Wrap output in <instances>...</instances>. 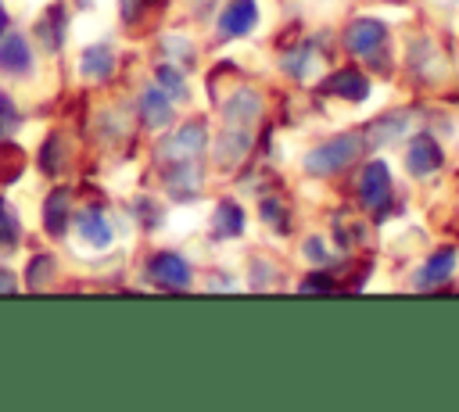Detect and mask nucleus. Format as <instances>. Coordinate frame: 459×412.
Here are the masks:
<instances>
[{
	"instance_id": "obj_16",
	"label": "nucleus",
	"mask_w": 459,
	"mask_h": 412,
	"mask_svg": "<svg viewBox=\"0 0 459 412\" xmlns=\"http://www.w3.org/2000/svg\"><path fill=\"white\" fill-rule=\"evenodd\" d=\"M197 183H201V172H197L194 161L176 165V172L169 176V190H172L176 197H190V193H197Z\"/></svg>"
},
{
	"instance_id": "obj_23",
	"label": "nucleus",
	"mask_w": 459,
	"mask_h": 412,
	"mask_svg": "<svg viewBox=\"0 0 459 412\" xmlns=\"http://www.w3.org/2000/svg\"><path fill=\"white\" fill-rule=\"evenodd\" d=\"M0 240L4 244H14L18 240V222H14V215H11L7 204H0Z\"/></svg>"
},
{
	"instance_id": "obj_5",
	"label": "nucleus",
	"mask_w": 459,
	"mask_h": 412,
	"mask_svg": "<svg viewBox=\"0 0 459 412\" xmlns=\"http://www.w3.org/2000/svg\"><path fill=\"white\" fill-rule=\"evenodd\" d=\"M151 279H154L158 287H165V290H183V287L190 283V265H186L179 254H172V251L154 254V258H151Z\"/></svg>"
},
{
	"instance_id": "obj_15",
	"label": "nucleus",
	"mask_w": 459,
	"mask_h": 412,
	"mask_svg": "<svg viewBox=\"0 0 459 412\" xmlns=\"http://www.w3.org/2000/svg\"><path fill=\"white\" fill-rule=\"evenodd\" d=\"M452 265H455V251H452V247H441V251L423 265V272H420V287H430V283L448 279V276H452Z\"/></svg>"
},
{
	"instance_id": "obj_6",
	"label": "nucleus",
	"mask_w": 459,
	"mask_h": 412,
	"mask_svg": "<svg viewBox=\"0 0 459 412\" xmlns=\"http://www.w3.org/2000/svg\"><path fill=\"white\" fill-rule=\"evenodd\" d=\"M255 18H258L255 0H230L219 18V29H222V36H244V32H251Z\"/></svg>"
},
{
	"instance_id": "obj_21",
	"label": "nucleus",
	"mask_w": 459,
	"mask_h": 412,
	"mask_svg": "<svg viewBox=\"0 0 459 412\" xmlns=\"http://www.w3.org/2000/svg\"><path fill=\"white\" fill-rule=\"evenodd\" d=\"M39 36H47V39H43L47 50H54V47L61 43V21H57V11H50L47 21H39Z\"/></svg>"
},
{
	"instance_id": "obj_1",
	"label": "nucleus",
	"mask_w": 459,
	"mask_h": 412,
	"mask_svg": "<svg viewBox=\"0 0 459 412\" xmlns=\"http://www.w3.org/2000/svg\"><path fill=\"white\" fill-rule=\"evenodd\" d=\"M362 140L355 133H344V136H333L326 143H319L308 158H305V168L316 172V176H330V172H341L355 154H359Z\"/></svg>"
},
{
	"instance_id": "obj_8",
	"label": "nucleus",
	"mask_w": 459,
	"mask_h": 412,
	"mask_svg": "<svg viewBox=\"0 0 459 412\" xmlns=\"http://www.w3.org/2000/svg\"><path fill=\"white\" fill-rule=\"evenodd\" d=\"M0 68L14 72V75L32 68V54H29V43L22 36H4L0 39Z\"/></svg>"
},
{
	"instance_id": "obj_25",
	"label": "nucleus",
	"mask_w": 459,
	"mask_h": 412,
	"mask_svg": "<svg viewBox=\"0 0 459 412\" xmlns=\"http://www.w3.org/2000/svg\"><path fill=\"white\" fill-rule=\"evenodd\" d=\"M301 290H333V279H330V276H323V272H316V276L301 279Z\"/></svg>"
},
{
	"instance_id": "obj_2",
	"label": "nucleus",
	"mask_w": 459,
	"mask_h": 412,
	"mask_svg": "<svg viewBox=\"0 0 459 412\" xmlns=\"http://www.w3.org/2000/svg\"><path fill=\"white\" fill-rule=\"evenodd\" d=\"M204 122H186L179 125L165 143H161V158L172 161V165H183V161H197L201 150H204Z\"/></svg>"
},
{
	"instance_id": "obj_18",
	"label": "nucleus",
	"mask_w": 459,
	"mask_h": 412,
	"mask_svg": "<svg viewBox=\"0 0 459 412\" xmlns=\"http://www.w3.org/2000/svg\"><path fill=\"white\" fill-rule=\"evenodd\" d=\"M22 165H25V154H22L18 147H4V150H0V183L18 179Z\"/></svg>"
},
{
	"instance_id": "obj_17",
	"label": "nucleus",
	"mask_w": 459,
	"mask_h": 412,
	"mask_svg": "<svg viewBox=\"0 0 459 412\" xmlns=\"http://www.w3.org/2000/svg\"><path fill=\"white\" fill-rule=\"evenodd\" d=\"M111 50L100 43V47H90L86 54H82V75L86 79H104L108 72H111Z\"/></svg>"
},
{
	"instance_id": "obj_7",
	"label": "nucleus",
	"mask_w": 459,
	"mask_h": 412,
	"mask_svg": "<svg viewBox=\"0 0 459 412\" xmlns=\"http://www.w3.org/2000/svg\"><path fill=\"white\" fill-rule=\"evenodd\" d=\"M323 90H326V93H333V97L362 100V97L369 93V82H366V75H362L359 68H341V72H333V75L323 82Z\"/></svg>"
},
{
	"instance_id": "obj_13",
	"label": "nucleus",
	"mask_w": 459,
	"mask_h": 412,
	"mask_svg": "<svg viewBox=\"0 0 459 412\" xmlns=\"http://www.w3.org/2000/svg\"><path fill=\"white\" fill-rule=\"evenodd\" d=\"M68 204H72V193L68 190H54L43 204V226L50 236H61L65 233V222H68Z\"/></svg>"
},
{
	"instance_id": "obj_12",
	"label": "nucleus",
	"mask_w": 459,
	"mask_h": 412,
	"mask_svg": "<svg viewBox=\"0 0 459 412\" xmlns=\"http://www.w3.org/2000/svg\"><path fill=\"white\" fill-rule=\"evenodd\" d=\"M441 165V147L430 140V136H416L412 147H409V172L416 176H427Z\"/></svg>"
},
{
	"instance_id": "obj_14",
	"label": "nucleus",
	"mask_w": 459,
	"mask_h": 412,
	"mask_svg": "<svg viewBox=\"0 0 459 412\" xmlns=\"http://www.w3.org/2000/svg\"><path fill=\"white\" fill-rule=\"evenodd\" d=\"M79 236H82L86 244H93V247H108L111 229H108V222L100 219V211H79Z\"/></svg>"
},
{
	"instance_id": "obj_4",
	"label": "nucleus",
	"mask_w": 459,
	"mask_h": 412,
	"mask_svg": "<svg viewBox=\"0 0 459 412\" xmlns=\"http://www.w3.org/2000/svg\"><path fill=\"white\" fill-rule=\"evenodd\" d=\"M384 39H387V29L380 21H373V18H359L344 32V47L351 54H359V57H373L384 47Z\"/></svg>"
},
{
	"instance_id": "obj_10",
	"label": "nucleus",
	"mask_w": 459,
	"mask_h": 412,
	"mask_svg": "<svg viewBox=\"0 0 459 412\" xmlns=\"http://www.w3.org/2000/svg\"><path fill=\"white\" fill-rule=\"evenodd\" d=\"M222 111H226V125L251 129V122L258 118V97H255L251 90H240L237 97H230V104H226Z\"/></svg>"
},
{
	"instance_id": "obj_24",
	"label": "nucleus",
	"mask_w": 459,
	"mask_h": 412,
	"mask_svg": "<svg viewBox=\"0 0 459 412\" xmlns=\"http://www.w3.org/2000/svg\"><path fill=\"white\" fill-rule=\"evenodd\" d=\"M151 4H158V0H122V18L126 21H136Z\"/></svg>"
},
{
	"instance_id": "obj_11",
	"label": "nucleus",
	"mask_w": 459,
	"mask_h": 412,
	"mask_svg": "<svg viewBox=\"0 0 459 412\" xmlns=\"http://www.w3.org/2000/svg\"><path fill=\"white\" fill-rule=\"evenodd\" d=\"M247 143H251V133H247V129L226 125V133H222L219 143H215V158H219V165H237V161L244 158Z\"/></svg>"
},
{
	"instance_id": "obj_3",
	"label": "nucleus",
	"mask_w": 459,
	"mask_h": 412,
	"mask_svg": "<svg viewBox=\"0 0 459 412\" xmlns=\"http://www.w3.org/2000/svg\"><path fill=\"white\" fill-rule=\"evenodd\" d=\"M359 197H362V204L369 211H380L387 204V197H391V172H387L384 161H369L362 168V176H359Z\"/></svg>"
},
{
	"instance_id": "obj_27",
	"label": "nucleus",
	"mask_w": 459,
	"mask_h": 412,
	"mask_svg": "<svg viewBox=\"0 0 459 412\" xmlns=\"http://www.w3.org/2000/svg\"><path fill=\"white\" fill-rule=\"evenodd\" d=\"M14 290H18V279L7 269H0V294H14Z\"/></svg>"
},
{
	"instance_id": "obj_20",
	"label": "nucleus",
	"mask_w": 459,
	"mask_h": 412,
	"mask_svg": "<svg viewBox=\"0 0 459 412\" xmlns=\"http://www.w3.org/2000/svg\"><path fill=\"white\" fill-rule=\"evenodd\" d=\"M244 215L237 204H219V233H240Z\"/></svg>"
},
{
	"instance_id": "obj_19",
	"label": "nucleus",
	"mask_w": 459,
	"mask_h": 412,
	"mask_svg": "<svg viewBox=\"0 0 459 412\" xmlns=\"http://www.w3.org/2000/svg\"><path fill=\"white\" fill-rule=\"evenodd\" d=\"M158 82L165 86V93H172V97H179V100L186 97V82H183V75H179L172 64H161V68H158Z\"/></svg>"
},
{
	"instance_id": "obj_28",
	"label": "nucleus",
	"mask_w": 459,
	"mask_h": 412,
	"mask_svg": "<svg viewBox=\"0 0 459 412\" xmlns=\"http://www.w3.org/2000/svg\"><path fill=\"white\" fill-rule=\"evenodd\" d=\"M4 25H7V14H4V4H0V32H4Z\"/></svg>"
},
{
	"instance_id": "obj_9",
	"label": "nucleus",
	"mask_w": 459,
	"mask_h": 412,
	"mask_svg": "<svg viewBox=\"0 0 459 412\" xmlns=\"http://www.w3.org/2000/svg\"><path fill=\"white\" fill-rule=\"evenodd\" d=\"M140 115H143V125L151 129H161L172 122V100L161 93V90H147L140 97Z\"/></svg>"
},
{
	"instance_id": "obj_22",
	"label": "nucleus",
	"mask_w": 459,
	"mask_h": 412,
	"mask_svg": "<svg viewBox=\"0 0 459 412\" xmlns=\"http://www.w3.org/2000/svg\"><path fill=\"white\" fill-rule=\"evenodd\" d=\"M50 269H54V258H47V254H39V258H32V272H29V287H43V283H50Z\"/></svg>"
},
{
	"instance_id": "obj_26",
	"label": "nucleus",
	"mask_w": 459,
	"mask_h": 412,
	"mask_svg": "<svg viewBox=\"0 0 459 412\" xmlns=\"http://www.w3.org/2000/svg\"><path fill=\"white\" fill-rule=\"evenodd\" d=\"M11 125H14V107H11L7 97H0V133L11 129Z\"/></svg>"
}]
</instances>
